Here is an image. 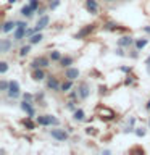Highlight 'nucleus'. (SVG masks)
I'll return each instance as SVG.
<instances>
[{"instance_id":"nucleus-8","label":"nucleus","mask_w":150,"mask_h":155,"mask_svg":"<svg viewBox=\"0 0 150 155\" xmlns=\"http://www.w3.org/2000/svg\"><path fill=\"white\" fill-rule=\"evenodd\" d=\"M13 47V41L11 39H2V42H0V52L2 53H7L10 52V48Z\"/></svg>"},{"instance_id":"nucleus-34","label":"nucleus","mask_w":150,"mask_h":155,"mask_svg":"<svg viewBox=\"0 0 150 155\" xmlns=\"http://www.w3.org/2000/svg\"><path fill=\"white\" fill-rule=\"evenodd\" d=\"M24 99H26V100H31L32 95H31V94H24Z\"/></svg>"},{"instance_id":"nucleus-18","label":"nucleus","mask_w":150,"mask_h":155,"mask_svg":"<svg viewBox=\"0 0 150 155\" xmlns=\"http://www.w3.org/2000/svg\"><path fill=\"white\" fill-rule=\"evenodd\" d=\"M15 28H16V23H15V21H7V23L3 24L2 31H3L5 34H7V32H10V31H13Z\"/></svg>"},{"instance_id":"nucleus-37","label":"nucleus","mask_w":150,"mask_h":155,"mask_svg":"<svg viewBox=\"0 0 150 155\" xmlns=\"http://www.w3.org/2000/svg\"><path fill=\"white\" fill-rule=\"evenodd\" d=\"M8 2H10V3H15V2H16V0H8Z\"/></svg>"},{"instance_id":"nucleus-35","label":"nucleus","mask_w":150,"mask_h":155,"mask_svg":"<svg viewBox=\"0 0 150 155\" xmlns=\"http://www.w3.org/2000/svg\"><path fill=\"white\" fill-rule=\"evenodd\" d=\"M147 110H150V100L147 102Z\"/></svg>"},{"instance_id":"nucleus-23","label":"nucleus","mask_w":150,"mask_h":155,"mask_svg":"<svg viewBox=\"0 0 150 155\" xmlns=\"http://www.w3.org/2000/svg\"><path fill=\"white\" fill-rule=\"evenodd\" d=\"M84 116H86V113H84V110H76L74 111V120L76 121H82V120H84Z\"/></svg>"},{"instance_id":"nucleus-4","label":"nucleus","mask_w":150,"mask_h":155,"mask_svg":"<svg viewBox=\"0 0 150 155\" xmlns=\"http://www.w3.org/2000/svg\"><path fill=\"white\" fill-rule=\"evenodd\" d=\"M48 63H50V60H48L47 57H37L36 60H32L31 66L34 68V70H37V68H45V66H48Z\"/></svg>"},{"instance_id":"nucleus-30","label":"nucleus","mask_w":150,"mask_h":155,"mask_svg":"<svg viewBox=\"0 0 150 155\" xmlns=\"http://www.w3.org/2000/svg\"><path fill=\"white\" fill-rule=\"evenodd\" d=\"M58 5H60V0H55L53 3H50V8H52V10H55V8L58 7Z\"/></svg>"},{"instance_id":"nucleus-9","label":"nucleus","mask_w":150,"mask_h":155,"mask_svg":"<svg viewBox=\"0 0 150 155\" xmlns=\"http://www.w3.org/2000/svg\"><path fill=\"white\" fill-rule=\"evenodd\" d=\"M77 94H79V97L81 99H87V97H89V94H90V89H89V86L86 84H81L79 86V89H77Z\"/></svg>"},{"instance_id":"nucleus-16","label":"nucleus","mask_w":150,"mask_h":155,"mask_svg":"<svg viewBox=\"0 0 150 155\" xmlns=\"http://www.w3.org/2000/svg\"><path fill=\"white\" fill-rule=\"evenodd\" d=\"M47 87H48V89H52V91H58V89H60V84H58L57 78H50L48 82H47Z\"/></svg>"},{"instance_id":"nucleus-36","label":"nucleus","mask_w":150,"mask_h":155,"mask_svg":"<svg viewBox=\"0 0 150 155\" xmlns=\"http://www.w3.org/2000/svg\"><path fill=\"white\" fill-rule=\"evenodd\" d=\"M147 65H150V57L147 58Z\"/></svg>"},{"instance_id":"nucleus-22","label":"nucleus","mask_w":150,"mask_h":155,"mask_svg":"<svg viewBox=\"0 0 150 155\" xmlns=\"http://www.w3.org/2000/svg\"><path fill=\"white\" fill-rule=\"evenodd\" d=\"M71 87H73V81L68 79V81H65V82H63V84L60 86V89H61L63 92H68V91L71 89Z\"/></svg>"},{"instance_id":"nucleus-31","label":"nucleus","mask_w":150,"mask_h":155,"mask_svg":"<svg viewBox=\"0 0 150 155\" xmlns=\"http://www.w3.org/2000/svg\"><path fill=\"white\" fill-rule=\"evenodd\" d=\"M135 134H137L139 137H140V136H145V129H137V131H135Z\"/></svg>"},{"instance_id":"nucleus-32","label":"nucleus","mask_w":150,"mask_h":155,"mask_svg":"<svg viewBox=\"0 0 150 155\" xmlns=\"http://www.w3.org/2000/svg\"><path fill=\"white\" fill-rule=\"evenodd\" d=\"M68 108H70V110H74V102H68Z\"/></svg>"},{"instance_id":"nucleus-5","label":"nucleus","mask_w":150,"mask_h":155,"mask_svg":"<svg viewBox=\"0 0 150 155\" xmlns=\"http://www.w3.org/2000/svg\"><path fill=\"white\" fill-rule=\"evenodd\" d=\"M97 111H99V115L102 116V118H105V120H113L115 118V111L106 108V107H99Z\"/></svg>"},{"instance_id":"nucleus-14","label":"nucleus","mask_w":150,"mask_h":155,"mask_svg":"<svg viewBox=\"0 0 150 155\" xmlns=\"http://www.w3.org/2000/svg\"><path fill=\"white\" fill-rule=\"evenodd\" d=\"M34 12H36V10H34L31 5H24V7L21 8V15H23V16H26V18H31Z\"/></svg>"},{"instance_id":"nucleus-28","label":"nucleus","mask_w":150,"mask_h":155,"mask_svg":"<svg viewBox=\"0 0 150 155\" xmlns=\"http://www.w3.org/2000/svg\"><path fill=\"white\" fill-rule=\"evenodd\" d=\"M29 5H31V7L36 10V12L39 10V0H29Z\"/></svg>"},{"instance_id":"nucleus-13","label":"nucleus","mask_w":150,"mask_h":155,"mask_svg":"<svg viewBox=\"0 0 150 155\" xmlns=\"http://www.w3.org/2000/svg\"><path fill=\"white\" fill-rule=\"evenodd\" d=\"M92 31H94V24H89V26H86L84 29H81V31L76 34V39H82V37H86L87 34L92 32Z\"/></svg>"},{"instance_id":"nucleus-24","label":"nucleus","mask_w":150,"mask_h":155,"mask_svg":"<svg viewBox=\"0 0 150 155\" xmlns=\"http://www.w3.org/2000/svg\"><path fill=\"white\" fill-rule=\"evenodd\" d=\"M29 50H31V44H29V45H23L19 48V57H26L29 53Z\"/></svg>"},{"instance_id":"nucleus-29","label":"nucleus","mask_w":150,"mask_h":155,"mask_svg":"<svg viewBox=\"0 0 150 155\" xmlns=\"http://www.w3.org/2000/svg\"><path fill=\"white\" fill-rule=\"evenodd\" d=\"M8 86H10V81H2V84H0V87H2V91H5V92L8 91Z\"/></svg>"},{"instance_id":"nucleus-20","label":"nucleus","mask_w":150,"mask_h":155,"mask_svg":"<svg viewBox=\"0 0 150 155\" xmlns=\"http://www.w3.org/2000/svg\"><path fill=\"white\" fill-rule=\"evenodd\" d=\"M71 63H73V58L71 57H61V60H60V65L63 68H70Z\"/></svg>"},{"instance_id":"nucleus-33","label":"nucleus","mask_w":150,"mask_h":155,"mask_svg":"<svg viewBox=\"0 0 150 155\" xmlns=\"http://www.w3.org/2000/svg\"><path fill=\"white\" fill-rule=\"evenodd\" d=\"M86 133H87V134H95V131H94V128H87Z\"/></svg>"},{"instance_id":"nucleus-15","label":"nucleus","mask_w":150,"mask_h":155,"mask_svg":"<svg viewBox=\"0 0 150 155\" xmlns=\"http://www.w3.org/2000/svg\"><path fill=\"white\" fill-rule=\"evenodd\" d=\"M42 39H44V36H42V34L37 31V32H34L32 36L29 37V44H31V45H32V44H39V42L42 41Z\"/></svg>"},{"instance_id":"nucleus-25","label":"nucleus","mask_w":150,"mask_h":155,"mask_svg":"<svg viewBox=\"0 0 150 155\" xmlns=\"http://www.w3.org/2000/svg\"><path fill=\"white\" fill-rule=\"evenodd\" d=\"M50 60L52 61H60L61 60V53L60 52H52L50 53Z\"/></svg>"},{"instance_id":"nucleus-27","label":"nucleus","mask_w":150,"mask_h":155,"mask_svg":"<svg viewBox=\"0 0 150 155\" xmlns=\"http://www.w3.org/2000/svg\"><path fill=\"white\" fill-rule=\"evenodd\" d=\"M7 70H8V65L5 61H2L0 63V73H2V74H5V73H7Z\"/></svg>"},{"instance_id":"nucleus-17","label":"nucleus","mask_w":150,"mask_h":155,"mask_svg":"<svg viewBox=\"0 0 150 155\" xmlns=\"http://www.w3.org/2000/svg\"><path fill=\"white\" fill-rule=\"evenodd\" d=\"M131 44H132V37H128V36L121 37L119 41H118V45L119 47H129Z\"/></svg>"},{"instance_id":"nucleus-2","label":"nucleus","mask_w":150,"mask_h":155,"mask_svg":"<svg viewBox=\"0 0 150 155\" xmlns=\"http://www.w3.org/2000/svg\"><path fill=\"white\" fill-rule=\"evenodd\" d=\"M36 123L39 126H50V124H58L60 121H58L53 115H41V116H37L36 118Z\"/></svg>"},{"instance_id":"nucleus-38","label":"nucleus","mask_w":150,"mask_h":155,"mask_svg":"<svg viewBox=\"0 0 150 155\" xmlns=\"http://www.w3.org/2000/svg\"><path fill=\"white\" fill-rule=\"evenodd\" d=\"M106 2H113V0H106Z\"/></svg>"},{"instance_id":"nucleus-21","label":"nucleus","mask_w":150,"mask_h":155,"mask_svg":"<svg viewBox=\"0 0 150 155\" xmlns=\"http://www.w3.org/2000/svg\"><path fill=\"white\" fill-rule=\"evenodd\" d=\"M147 39H137V41H135V48H137V50H142V48L147 45Z\"/></svg>"},{"instance_id":"nucleus-12","label":"nucleus","mask_w":150,"mask_h":155,"mask_svg":"<svg viewBox=\"0 0 150 155\" xmlns=\"http://www.w3.org/2000/svg\"><path fill=\"white\" fill-rule=\"evenodd\" d=\"M66 78L71 79V81L77 79V78H79V70H77V68H68L66 70Z\"/></svg>"},{"instance_id":"nucleus-26","label":"nucleus","mask_w":150,"mask_h":155,"mask_svg":"<svg viewBox=\"0 0 150 155\" xmlns=\"http://www.w3.org/2000/svg\"><path fill=\"white\" fill-rule=\"evenodd\" d=\"M23 124L26 126L28 129H34V123L31 121V118H29V116H28V120H24V121H23Z\"/></svg>"},{"instance_id":"nucleus-11","label":"nucleus","mask_w":150,"mask_h":155,"mask_svg":"<svg viewBox=\"0 0 150 155\" xmlns=\"http://www.w3.org/2000/svg\"><path fill=\"white\" fill-rule=\"evenodd\" d=\"M86 8L89 10L92 15H97V12H99V5H97L95 0H87V2H86Z\"/></svg>"},{"instance_id":"nucleus-10","label":"nucleus","mask_w":150,"mask_h":155,"mask_svg":"<svg viewBox=\"0 0 150 155\" xmlns=\"http://www.w3.org/2000/svg\"><path fill=\"white\" fill-rule=\"evenodd\" d=\"M47 24H48V16L47 15H42V16L39 18L37 24H36V31H42L44 28H47Z\"/></svg>"},{"instance_id":"nucleus-3","label":"nucleus","mask_w":150,"mask_h":155,"mask_svg":"<svg viewBox=\"0 0 150 155\" xmlns=\"http://www.w3.org/2000/svg\"><path fill=\"white\" fill-rule=\"evenodd\" d=\"M7 94H8L10 99H16V97H19V94H21V92H19V82H18V81H15V79L10 81V86H8Z\"/></svg>"},{"instance_id":"nucleus-6","label":"nucleus","mask_w":150,"mask_h":155,"mask_svg":"<svg viewBox=\"0 0 150 155\" xmlns=\"http://www.w3.org/2000/svg\"><path fill=\"white\" fill-rule=\"evenodd\" d=\"M50 136H52L53 139L60 140V142H63V140L68 139V134L65 133V129H52L50 131Z\"/></svg>"},{"instance_id":"nucleus-7","label":"nucleus","mask_w":150,"mask_h":155,"mask_svg":"<svg viewBox=\"0 0 150 155\" xmlns=\"http://www.w3.org/2000/svg\"><path fill=\"white\" fill-rule=\"evenodd\" d=\"M21 108H23V110L28 113V116H29V118H32V116L36 115V111H34L32 105H31V100H26V99H24V100L21 102Z\"/></svg>"},{"instance_id":"nucleus-1","label":"nucleus","mask_w":150,"mask_h":155,"mask_svg":"<svg viewBox=\"0 0 150 155\" xmlns=\"http://www.w3.org/2000/svg\"><path fill=\"white\" fill-rule=\"evenodd\" d=\"M26 31H28V23L18 21L16 28H15V32H13V41H21L23 37H26Z\"/></svg>"},{"instance_id":"nucleus-19","label":"nucleus","mask_w":150,"mask_h":155,"mask_svg":"<svg viewBox=\"0 0 150 155\" xmlns=\"http://www.w3.org/2000/svg\"><path fill=\"white\" fill-rule=\"evenodd\" d=\"M32 78H34V79H36V81H42L44 78H45V73H44V70H42V68H37V70L34 71Z\"/></svg>"}]
</instances>
